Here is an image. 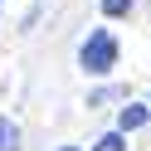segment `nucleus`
I'll use <instances>...</instances> for the list:
<instances>
[{
    "label": "nucleus",
    "instance_id": "5",
    "mask_svg": "<svg viewBox=\"0 0 151 151\" xmlns=\"http://www.w3.org/2000/svg\"><path fill=\"white\" fill-rule=\"evenodd\" d=\"M132 0H102V15H127Z\"/></svg>",
    "mask_w": 151,
    "mask_h": 151
},
{
    "label": "nucleus",
    "instance_id": "4",
    "mask_svg": "<svg viewBox=\"0 0 151 151\" xmlns=\"http://www.w3.org/2000/svg\"><path fill=\"white\" fill-rule=\"evenodd\" d=\"M93 151H127V141H122V132H107V137L93 141Z\"/></svg>",
    "mask_w": 151,
    "mask_h": 151
},
{
    "label": "nucleus",
    "instance_id": "2",
    "mask_svg": "<svg viewBox=\"0 0 151 151\" xmlns=\"http://www.w3.org/2000/svg\"><path fill=\"white\" fill-rule=\"evenodd\" d=\"M141 122H146V107H141V102H132V107H122V117H117V132H137Z\"/></svg>",
    "mask_w": 151,
    "mask_h": 151
},
{
    "label": "nucleus",
    "instance_id": "1",
    "mask_svg": "<svg viewBox=\"0 0 151 151\" xmlns=\"http://www.w3.org/2000/svg\"><path fill=\"white\" fill-rule=\"evenodd\" d=\"M78 63H83V73H107L117 63V39L107 29H93L88 44H83V54H78Z\"/></svg>",
    "mask_w": 151,
    "mask_h": 151
},
{
    "label": "nucleus",
    "instance_id": "3",
    "mask_svg": "<svg viewBox=\"0 0 151 151\" xmlns=\"http://www.w3.org/2000/svg\"><path fill=\"white\" fill-rule=\"evenodd\" d=\"M15 146H20V132L10 117H0V151H15Z\"/></svg>",
    "mask_w": 151,
    "mask_h": 151
},
{
    "label": "nucleus",
    "instance_id": "6",
    "mask_svg": "<svg viewBox=\"0 0 151 151\" xmlns=\"http://www.w3.org/2000/svg\"><path fill=\"white\" fill-rule=\"evenodd\" d=\"M63 151H78V146H63Z\"/></svg>",
    "mask_w": 151,
    "mask_h": 151
}]
</instances>
